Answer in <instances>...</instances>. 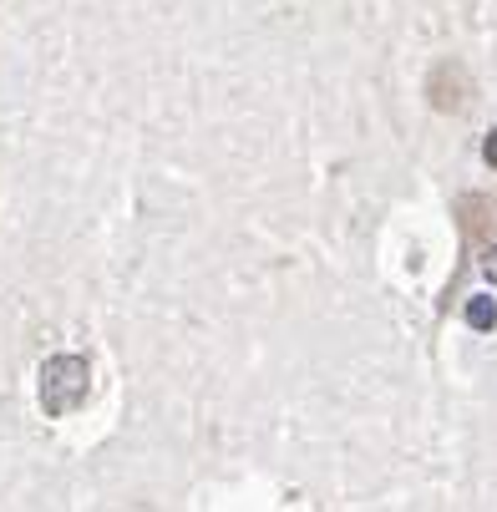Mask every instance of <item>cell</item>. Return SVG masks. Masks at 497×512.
Segmentation results:
<instances>
[{"mask_svg": "<svg viewBox=\"0 0 497 512\" xmlns=\"http://www.w3.org/2000/svg\"><path fill=\"white\" fill-rule=\"evenodd\" d=\"M457 224H462V239L477 249L482 274L497 279V198H487V193H462V198H457Z\"/></svg>", "mask_w": 497, "mask_h": 512, "instance_id": "1", "label": "cell"}, {"mask_svg": "<svg viewBox=\"0 0 497 512\" xmlns=\"http://www.w3.org/2000/svg\"><path fill=\"white\" fill-rule=\"evenodd\" d=\"M426 97L437 112H467L472 107V77L462 61H437L432 77H426Z\"/></svg>", "mask_w": 497, "mask_h": 512, "instance_id": "2", "label": "cell"}, {"mask_svg": "<svg viewBox=\"0 0 497 512\" xmlns=\"http://www.w3.org/2000/svg\"><path fill=\"white\" fill-rule=\"evenodd\" d=\"M467 315H472V325H477V330H487V325H492V320H497V310H492V305H487V300H477V305H472V310H467Z\"/></svg>", "mask_w": 497, "mask_h": 512, "instance_id": "3", "label": "cell"}, {"mask_svg": "<svg viewBox=\"0 0 497 512\" xmlns=\"http://www.w3.org/2000/svg\"><path fill=\"white\" fill-rule=\"evenodd\" d=\"M482 158H487V168H497V132H487V142H482Z\"/></svg>", "mask_w": 497, "mask_h": 512, "instance_id": "4", "label": "cell"}]
</instances>
